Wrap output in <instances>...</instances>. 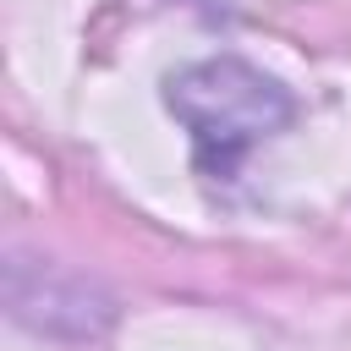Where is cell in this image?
<instances>
[{"mask_svg":"<svg viewBox=\"0 0 351 351\" xmlns=\"http://www.w3.org/2000/svg\"><path fill=\"white\" fill-rule=\"evenodd\" d=\"M170 110L186 121L203 170H236V159L291 121V93L247 60H203L170 82Z\"/></svg>","mask_w":351,"mask_h":351,"instance_id":"6da1fadb","label":"cell"}]
</instances>
